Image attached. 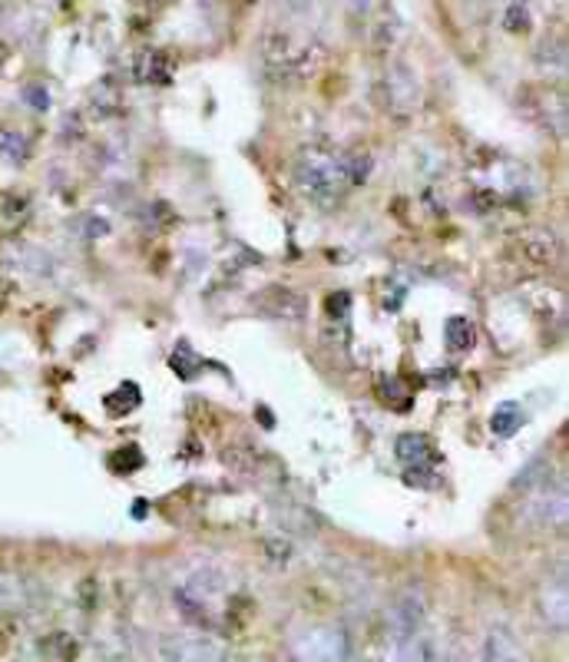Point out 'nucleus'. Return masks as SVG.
Here are the masks:
<instances>
[{"mask_svg":"<svg viewBox=\"0 0 569 662\" xmlns=\"http://www.w3.org/2000/svg\"><path fill=\"white\" fill-rule=\"evenodd\" d=\"M345 169H348V182L361 186L371 176V156L368 153H345Z\"/></svg>","mask_w":569,"mask_h":662,"instance_id":"f3484780","label":"nucleus"},{"mask_svg":"<svg viewBox=\"0 0 569 662\" xmlns=\"http://www.w3.org/2000/svg\"><path fill=\"white\" fill-rule=\"evenodd\" d=\"M494 434H500V437H510V434H517V427L523 424V411H520V404H513V401H507V404H500L497 411H494Z\"/></svg>","mask_w":569,"mask_h":662,"instance_id":"2eb2a0df","label":"nucleus"},{"mask_svg":"<svg viewBox=\"0 0 569 662\" xmlns=\"http://www.w3.org/2000/svg\"><path fill=\"white\" fill-rule=\"evenodd\" d=\"M474 342H477V331H474V324L467 321V318H450L447 324H443V345L450 348V352H471L474 348Z\"/></svg>","mask_w":569,"mask_h":662,"instance_id":"f8f14e48","label":"nucleus"},{"mask_svg":"<svg viewBox=\"0 0 569 662\" xmlns=\"http://www.w3.org/2000/svg\"><path fill=\"white\" fill-rule=\"evenodd\" d=\"M523 520L536 530H559L566 523V487L549 481L533 490L523 507Z\"/></svg>","mask_w":569,"mask_h":662,"instance_id":"39448f33","label":"nucleus"},{"mask_svg":"<svg viewBox=\"0 0 569 662\" xmlns=\"http://www.w3.org/2000/svg\"><path fill=\"white\" fill-rule=\"evenodd\" d=\"M262 60L278 83H295L318 70V63L324 60V50L318 40H298L285 31H275L262 40Z\"/></svg>","mask_w":569,"mask_h":662,"instance_id":"f03ea898","label":"nucleus"},{"mask_svg":"<svg viewBox=\"0 0 569 662\" xmlns=\"http://www.w3.org/2000/svg\"><path fill=\"white\" fill-rule=\"evenodd\" d=\"M520 249H523V256L530 262H540V265H553L559 259V252H562L559 239L549 229H530V233H523Z\"/></svg>","mask_w":569,"mask_h":662,"instance_id":"1a4fd4ad","label":"nucleus"},{"mask_svg":"<svg viewBox=\"0 0 569 662\" xmlns=\"http://www.w3.org/2000/svg\"><path fill=\"white\" fill-rule=\"evenodd\" d=\"M481 662H523L517 652V642L507 629H494L484 642V655Z\"/></svg>","mask_w":569,"mask_h":662,"instance_id":"9b49d317","label":"nucleus"},{"mask_svg":"<svg viewBox=\"0 0 569 662\" xmlns=\"http://www.w3.org/2000/svg\"><path fill=\"white\" fill-rule=\"evenodd\" d=\"M0 153H4L11 163H24L27 153H31L27 137H21V133H4V137H0Z\"/></svg>","mask_w":569,"mask_h":662,"instance_id":"a211bd4d","label":"nucleus"},{"mask_svg":"<svg viewBox=\"0 0 569 662\" xmlns=\"http://www.w3.org/2000/svg\"><path fill=\"white\" fill-rule=\"evenodd\" d=\"M298 662H355V642L341 626H311L292 642Z\"/></svg>","mask_w":569,"mask_h":662,"instance_id":"7ed1b4c3","label":"nucleus"},{"mask_svg":"<svg viewBox=\"0 0 569 662\" xmlns=\"http://www.w3.org/2000/svg\"><path fill=\"white\" fill-rule=\"evenodd\" d=\"M27 600V590L17 577H8L0 574V610H11V606H21Z\"/></svg>","mask_w":569,"mask_h":662,"instance_id":"dca6fc26","label":"nucleus"},{"mask_svg":"<svg viewBox=\"0 0 569 662\" xmlns=\"http://www.w3.org/2000/svg\"><path fill=\"white\" fill-rule=\"evenodd\" d=\"M543 484H549V464L543 461V458H533L530 464H526V471H520L517 474V481H513V490L520 494H533V490H540Z\"/></svg>","mask_w":569,"mask_h":662,"instance_id":"4468645a","label":"nucleus"},{"mask_svg":"<svg viewBox=\"0 0 569 662\" xmlns=\"http://www.w3.org/2000/svg\"><path fill=\"white\" fill-rule=\"evenodd\" d=\"M404 481H407L411 487H434V481H437V477H434V474H427V471H424V464H417V471L411 468V471L404 474Z\"/></svg>","mask_w":569,"mask_h":662,"instance_id":"412c9836","label":"nucleus"},{"mask_svg":"<svg viewBox=\"0 0 569 662\" xmlns=\"http://www.w3.org/2000/svg\"><path fill=\"white\" fill-rule=\"evenodd\" d=\"M173 368H176L182 378H192V375H195V368H199V362H195V358H189V348H182V352L173 358Z\"/></svg>","mask_w":569,"mask_h":662,"instance_id":"aec40b11","label":"nucleus"},{"mask_svg":"<svg viewBox=\"0 0 569 662\" xmlns=\"http://www.w3.org/2000/svg\"><path fill=\"white\" fill-rule=\"evenodd\" d=\"M295 182L301 196L321 209H331L352 189L345 153H334L331 146H305L295 163Z\"/></svg>","mask_w":569,"mask_h":662,"instance_id":"f257e3e1","label":"nucleus"},{"mask_svg":"<svg viewBox=\"0 0 569 662\" xmlns=\"http://www.w3.org/2000/svg\"><path fill=\"white\" fill-rule=\"evenodd\" d=\"M0 63H4V47H0Z\"/></svg>","mask_w":569,"mask_h":662,"instance_id":"5701e85b","label":"nucleus"},{"mask_svg":"<svg viewBox=\"0 0 569 662\" xmlns=\"http://www.w3.org/2000/svg\"><path fill=\"white\" fill-rule=\"evenodd\" d=\"M424 619H427V600H424V593L417 587L404 590L394 600V606H391V646L420 636Z\"/></svg>","mask_w":569,"mask_h":662,"instance_id":"423d86ee","label":"nucleus"},{"mask_svg":"<svg viewBox=\"0 0 569 662\" xmlns=\"http://www.w3.org/2000/svg\"><path fill=\"white\" fill-rule=\"evenodd\" d=\"M137 80H143V83H169L173 80V63L166 60V54L146 50L137 60Z\"/></svg>","mask_w":569,"mask_h":662,"instance_id":"9d476101","label":"nucleus"},{"mask_svg":"<svg viewBox=\"0 0 569 662\" xmlns=\"http://www.w3.org/2000/svg\"><path fill=\"white\" fill-rule=\"evenodd\" d=\"M256 308L272 318V321H285V324H298L308 315V302L301 292L285 288V285H269L265 292L256 295Z\"/></svg>","mask_w":569,"mask_h":662,"instance_id":"0eeeda50","label":"nucleus"},{"mask_svg":"<svg viewBox=\"0 0 569 662\" xmlns=\"http://www.w3.org/2000/svg\"><path fill=\"white\" fill-rule=\"evenodd\" d=\"M27 103L34 106V109H47L50 106V93H47V86H27Z\"/></svg>","mask_w":569,"mask_h":662,"instance_id":"4be33fe9","label":"nucleus"},{"mask_svg":"<svg viewBox=\"0 0 569 662\" xmlns=\"http://www.w3.org/2000/svg\"><path fill=\"white\" fill-rule=\"evenodd\" d=\"M163 662H229L225 649L199 633H173L159 642Z\"/></svg>","mask_w":569,"mask_h":662,"instance_id":"20e7f679","label":"nucleus"},{"mask_svg":"<svg viewBox=\"0 0 569 662\" xmlns=\"http://www.w3.org/2000/svg\"><path fill=\"white\" fill-rule=\"evenodd\" d=\"M507 31H513V34H520V31H526L530 27V11H526V4H510V11H507Z\"/></svg>","mask_w":569,"mask_h":662,"instance_id":"6ab92c4d","label":"nucleus"},{"mask_svg":"<svg viewBox=\"0 0 569 662\" xmlns=\"http://www.w3.org/2000/svg\"><path fill=\"white\" fill-rule=\"evenodd\" d=\"M540 610H543V619L553 623L556 629L566 626V616H569V590H566V570L559 567L553 580H546L543 593H540Z\"/></svg>","mask_w":569,"mask_h":662,"instance_id":"6e6552de","label":"nucleus"},{"mask_svg":"<svg viewBox=\"0 0 569 662\" xmlns=\"http://www.w3.org/2000/svg\"><path fill=\"white\" fill-rule=\"evenodd\" d=\"M394 451L404 464H427L430 461V445H427L424 434H401Z\"/></svg>","mask_w":569,"mask_h":662,"instance_id":"ddd939ff","label":"nucleus"}]
</instances>
